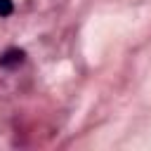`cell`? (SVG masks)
Here are the masks:
<instances>
[{"label":"cell","instance_id":"1","mask_svg":"<svg viewBox=\"0 0 151 151\" xmlns=\"http://www.w3.org/2000/svg\"><path fill=\"white\" fill-rule=\"evenodd\" d=\"M24 50H17V47H12V50H7V52H2L0 54V66L2 68H14V66H19L21 61H24Z\"/></svg>","mask_w":151,"mask_h":151},{"label":"cell","instance_id":"2","mask_svg":"<svg viewBox=\"0 0 151 151\" xmlns=\"http://www.w3.org/2000/svg\"><path fill=\"white\" fill-rule=\"evenodd\" d=\"M14 12V2L12 0H0V17H9Z\"/></svg>","mask_w":151,"mask_h":151}]
</instances>
